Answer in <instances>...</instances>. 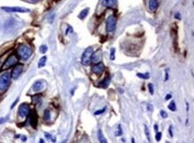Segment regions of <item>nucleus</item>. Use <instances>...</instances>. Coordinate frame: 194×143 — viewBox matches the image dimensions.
Masks as SVG:
<instances>
[{
	"label": "nucleus",
	"mask_w": 194,
	"mask_h": 143,
	"mask_svg": "<svg viewBox=\"0 0 194 143\" xmlns=\"http://www.w3.org/2000/svg\"><path fill=\"white\" fill-rule=\"evenodd\" d=\"M17 55L18 56L23 59V60H27L32 54V50L30 47L26 45H20L17 48Z\"/></svg>",
	"instance_id": "obj_1"
},
{
	"label": "nucleus",
	"mask_w": 194,
	"mask_h": 143,
	"mask_svg": "<svg viewBox=\"0 0 194 143\" xmlns=\"http://www.w3.org/2000/svg\"><path fill=\"white\" fill-rule=\"evenodd\" d=\"M11 82V74L8 72L4 73L0 76V91H5L7 90Z\"/></svg>",
	"instance_id": "obj_2"
},
{
	"label": "nucleus",
	"mask_w": 194,
	"mask_h": 143,
	"mask_svg": "<svg viewBox=\"0 0 194 143\" xmlns=\"http://www.w3.org/2000/svg\"><path fill=\"white\" fill-rule=\"evenodd\" d=\"M92 55H93V48L91 47L86 48L81 55V64L83 65H86V66L90 65V63L91 62Z\"/></svg>",
	"instance_id": "obj_3"
},
{
	"label": "nucleus",
	"mask_w": 194,
	"mask_h": 143,
	"mask_svg": "<svg viewBox=\"0 0 194 143\" xmlns=\"http://www.w3.org/2000/svg\"><path fill=\"white\" fill-rule=\"evenodd\" d=\"M106 27L107 32H114L117 29V18L113 15L109 16L106 21Z\"/></svg>",
	"instance_id": "obj_4"
},
{
	"label": "nucleus",
	"mask_w": 194,
	"mask_h": 143,
	"mask_svg": "<svg viewBox=\"0 0 194 143\" xmlns=\"http://www.w3.org/2000/svg\"><path fill=\"white\" fill-rule=\"evenodd\" d=\"M2 10H4L5 12H7V13H28V12H30L29 9L19 7V6H12V7L3 6Z\"/></svg>",
	"instance_id": "obj_5"
},
{
	"label": "nucleus",
	"mask_w": 194,
	"mask_h": 143,
	"mask_svg": "<svg viewBox=\"0 0 194 143\" xmlns=\"http://www.w3.org/2000/svg\"><path fill=\"white\" fill-rule=\"evenodd\" d=\"M29 113H30V106L29 105L25 104H22L20 106H19V110H18V115L19 116L22 117V118H25L29 116Z\"/></svg>",
	"instance_id": "obj_6"
},
{
	"label": "nucleus",
	"mask_w": 194,
	"mask_h": 143,
	"mask_svg": "<svg viewBox=\"0 0 194 143\" xmlns=\"http://www.w3.org/2000/svg\"><path fill=\"white\" fill-rule=\"evenodd\" d=\"M18 62V58L15 55H11L10 56H8V58L5 60V64H4V67L5 68H10L13 65H15Z\"/></svg>",
	"instance_id": "obj_7"
},
{
	"label": "nucleus",
	"mask_w": 194,
	"mask_h": 143,
	"mask_svg": "<svg viewBox=\"0 0 194 143\" xmlns=\"http://www.w3.org/2000/svg\"><path fill=\"white\" fill-rule=\"evenodd\" d=\"M23 70V65H15V67L13 69V72H12V73H11V77H12L13 80L18 79V77L22 74Z\"/></svg>",
	"instance_id": "obj_8"
},
{
	"label": "nucleus",
	"mask_w": 194,
	"mask_h": 143,
	"mask_svg": "<svg viewBox=\"0 0 194 143\" xmlns=\"http://www.w3.org/2000/svg\"><path fill=\"white\" fill-rule=\"evenodd\" d=\"M29 116H30V122H31V124L33 128H36L37 127V124H38V116H37V114L36 112L33 110V111H30L29 113Z\"/></svg>",
	"instance_id": "obj_9"
},
{
	"label": "nucleus",
	"mask_w": 194,
	"mask_h": 143,
	"mask_svg": "<svg viewBox=\"0 0 194 143\" xmlns=\"http://www.w3.org/2000/svg\"><path fill=\"white\" fill-rule=\"evenodd\" d=\"M104 68L105 67H104L103 63H98V64H96V65H94L92 66L91 70H92V72L94 73H96L98 75H100L104 72Z\"/></svg>",
	"instance_id": "obj_10"
},
{
	"label": "nucleus",
	"mask_w": 194,
	"mask_h": 143,
	"mask_svg": "<svg viewBox=\"0 0 194 143\" xmlns=\"http://www.w3.org/2000/svg\"><path fill=\"white\" fill-rule=\"evenodd\" d=\"M43 88H44V82H43V80H37V81H35L34 84H33V86H32V89H33V91H35V92H39Z\"/></svg>",
	"instance_id": "obj_11"
},
{
	"label": "nucleus",
	"mask_w": 194,
	"mask_h": 143,
	"mask_svg": "<svg viewBox=\"0 0 194 143\" xmlns=\"http://www.w3.org/2000/svg\"><path fill=\"white\" fill-rule=\"evenodd\" d=\"M102 4L106 7H114L117 5V0H103Z\"/></svg>",
	"instance_id": "obj_12"
},
{
	"label": "nucleus",
	"mask_w": 194,
	"mask_h": 143,
	"mask_svg": "<svg viewBox=\"0 0 194 143\" xmlns=\"http://www.w3.org/2000/svg\"><path fill=\"white\" fill-rule=\"evenodd\" d=\"M110 80H111V78H110L109 76H107L106 78L104 79L103 80H102V81L99 84V86L100 88L106 89V88H107V86H108V85H109V83H110Z\"/></svg>",
	"instance_id": "obj_13"
},
{
	"label": "nucleus",
	"mask_w": 194,
	"mask_h": 143,
	"mask_svg": "<svg viewBox=\"0 0 194 143\" xmlns=\"http://www.w3.org/2000/svg\"><path fill=\"white\" fill-rule=\"evenodd\" d=\"M158 6L157 0H149V7L151 11H155Z\"/></svg>",
	"instance_id": "obj_14"
},
{
	"label": "nucleus",
	"mask_w": 194,
	"mask_h": 143,
	"mask_svg": "<svg viewBox=\"0 0 194 143\" xmlns=\"http://www.w3.org/2000/svg\"><path fill=\"white\" fill-rule=\"evenodd\" d=\"M98 137H99V142L100 143H108L106 137L104 136V134L102 133V130H99L98 131Z\"/></svg>",
	"instance_id": "obj_15"
},
{
	"label": "nucleus",
	"mask_w": 194,
	"mask_h": 143,
	"mask_svg": "<svg viewBox=\"0 0 194 143\" xmlns=\"http://www.w3.org/2000/svg\"><path fill=\"white\" fill-rule=\"evenodd\" d=\"M89 11H90V8H85V9H83V10L80 13L79 18H80L81 20L84 19V18L87 16V14H88V13H89Z\"/></svg>",
	"instance_id": "obj_16"
},
{
	"label": "nucleus",
	"mask_w": 194,
	"mask_h": 143,
	"mask_svg": "<svg viewBox=\"0 0 194 143\" xmlns=\"http://www.w3.org/2000/svg\"><path fill=\"white\" fill-rule=\"evenodd\" d=\"M43 118L46 122H49L50 121V118H51V116H50V111L48 109H46L44 111V116H43Z\"/></svg>",
	"instance_id": "obj_17"
},
{
	"label": "nucleus",
	"mask_w": 194,
	"mask_h": 143,
	"mask_svg": "<svg viewBox=\"0 0 194 143\" xmlns=\"http://www.w3.org/2000/svg\"><path fill=\"white\" fill-rule=\"evenodd\" d=\"M46 62H47V56H42L40 59H39V68H41V67H43V66H45V65H46Z\"/></svg>",
	"instance_id": "obj_18"
},
{
	"label": "nucleus",
	"mask_w": 194,
	"mask_h": 143,
	"mask_svg": "<svg viewBox=\"0 0 194 143\" xmlns=\"http://www.w3.org/2000/svg\"><path fill=\"white\" fill-rule=\"evenodd\" d=\"M168 108L171 110V111H172V112L176 111V105H175V102H174V100H172V101H171V103L169 104Z\"/></svg>",
	"instance_id": "obj_19"
},
{
	"label": "nucleus",
	"mask_w": 194,
	"mask_h": 143,
	"mask_svg": "<svg viewBox=\"0 0 194 143\" xmlns=\"http://www.w3.org/2000/svg\"><path fill=\"white\" fill-rule=\"evenodd\" d=\"M137 76H138L139 78L146 80V79L149 78V73H137Z\"/></svg>",
	"instance_id": "obj_20"
},
{
	"label": "nucleus",
	"mask_w": 194,
	"mask_h": 143,
	"mask_svg": "<svg viewBox=\"0 0 194 143\" xmlns=\"http://www.w3.org/2000/svg\"><path fill=\"white\" fill-rule=\"evenodd\" d=\"M48 51V47L46 46V45H42V46H40V48H39V52L42 53V54H44V53H46Z\"/></svg>",
	"instance_id": "obj_21"
},
{
	"label": "nucleus",
	"mask_w": 194,
	"mask_h": 143,
	"mask_svg": "<svg viewBox=\"0 0 194 143\" xmlns=\"http://www.w3.org/2000/svg\"><path fill=\"white\" fill-rule=\"evenodd\" d=\"M115 58H116V49L112 48L111 51H110V59L111 60H115Z\"/></svg>",
	"instance_id": "obj_22"
},
{
	"label": "nucleus",
	"mask_w": 194,
	"mask_h": 143,
	"mask_svg": "<svg viewBox=\"0 0 194 143\" xmlns=\"http://www.w3.org/2000/svg\"><path fill=\"white\" fill-rule=\"evenodd\" d=\"M144 128H145V134H146V137H147L148 141H150V136H149V128H148L146 125L144 126Z\"/></svg>",
	"instance_id": "obj_23"
},
{
	"label": "nucleus",
	"mask_w": 194,
	"mask_h": 143,
	"mask_svg": "<svg viewBox=\"0 0 194 143\" xmlns=\"http://www.w3.org/2000/svg\"><path fill=\"white\" fill-rule=\"evenodd\" d=\"M105 111H106V107H105V108H102L101 110H98V111H96V112L94 113V115H95V116H99V115H101V114L105 113Z\"/></svg>",
	"instance_id": "obj_24"
},
{
	"label": "nucleus",
	"mask_w": 194,
	"mask_h": 143,
	"mask_svg": "<svg viewBox=\"0 0 194 143\" xmlns=\"http://www.w3.org/2000/svg\"><path fill=\"white\" fill-rule=\"evenodd\" d=\"M148 87H149V93H150L151 95H153V94H154V88H153V85H152L151 83H149V84L148 85Z\"/></svg>",
	"instance_id": "obj_25"
},
{
	"label": "nucleus",
	"mask_w": 194,
	"mask_h": 143,
	"mask_svg": "<svg viewBox=\"0 0 194 143\" xmlns=\"http://www.w3.org/2000/svg\"><path fill=\"white\" fill-rule=\"evenodd\" d=\"M161 138H162V133L161 132H157L156 134V141H161Z\"/></svg>",
	"instance_id": "obj_26"
},
{
	"label": "nucleus",
	"mask_w": 194,
	"mask_h": 143,
	"mask_svg": "<svg viewBox=\"0 0 194 143\" xmlns=\"http://www.w3.org/2000/svg\"><path fill=\"white\" fill-rule=\"evenodd\" d=\"M123 134V131H122V129H121V125H118V131L116 132V136L119 137Z\"/></svg>",
	"instance_id": "obj_27"
},
{
	"label": "nucleus",
	"mask_w": 194,
	"mask_h": 143,
	"mask_svg": "<svg viewBox=\"0 0 194 143\" xmlns=\"http://www.w3.org/2000/svg\"><path fill=\"white\" fill-rule=\"evenodd\" d=\"M160 115H161V116L163 117V118H167V116H168V115L167 114V112L164 111V110H161L160 111Z\"/></svg>",
	"instance_id": "obj_28"
},
{
	"label": "nucleus",
	"mask_w": 194,
	"mask_h": 143,
	"mask_svg": "<svg viewBox=\"0 0 194 143\" xmlns=\"http://www.w3.org/2000/svg\"><path fill=\"white\" fill-rule=\"evenodd\" d=\"M45 136H46V138H47L48 140H51V135H50L49 133H48V132H45Z\"/></svg>",
	"instance_id": "obj_29"
},
{
	"label": "nucleus",
	"mask_w": 194,
	"mask_h": 143,
	"mask_svg": "<svg viewBox=\"0 0 194 143\" xmlns=\"http://www.w3.org/2000/svg\"><path fill=\"white\" fill-rule=\"evenodd\" d=\"M18 100H19V98H17L15 99V101H14V102H13V105H11V109H13V107H14V105H15L17 104V102H18Z\"/></svg>",
	"instance_id": "obj_30"
},
{
	"label": "nucleus",
	"mask_w": 194,
	"mask_h": 143,
	"mask_svg": "<svg viewBox=\"0 0 194 143\" xmlns=\"http://www.w3.org/2000/svg\"><path fill=\"white\" fill-rule=\"evenodd\" d=\"M169 78V75H168V71L167 70L166 71V76H165V81H167Z\"/></svg>",
	"instance_id": "obj_31"
},
{
	"label": "nucleus",
	"mask_w": 194,
	"mask_h": 143,
	"mask_svg": "<svg viewBox=\"0 0 194 143\" xmlns=\"http://www.w3.org/2000/svg\"><path fill=\"white\" fill-rule=\"evenodd\" d=\"M171 98H172V95H171V94H167V95L166 96L165 99H166V100H168V99H170Z\"/></svg>",
	"instance_id": "obj_32"
},
{
	"label": "nucleus",
	"mask_w": 194,
	"mask_h": 143,
	"mask_svg": "<svg viewBox=\"0 0 194 143\" xmlns=\"http://www.w3.org/2000/svg\"><path fill=\"white\" fill-rule=\"evenodd\" d=\"M5 121H6V119H5V118H4V117L0 118V123H4Z\"/></svg>",
	"instance_id": "obj_33"
},
{
	"label": "nucleus",
	"mask_w": 194,
	"mask_h": 143,
	"mask_svg": "<svg viewBox=\"0 0 194 143\" xmlns=\"http://www.w3.org/2000/svg\"><path fill=\"white\" fill-rule=\"evenodd\" d=\"M69 31H73V30H72V28H71V27H69V28H67V30H66V32H65V34L67 35Z\"/></svg>",
	"instance_id": "obj_34"
},
{
	"label": "nucleus",
	"mask_w": 194,
	"mask_h": 143,
	"mask_svg": "<svg viewBox=\"0 0 194 143\" xmlns=\"http://www.w3.org/2000/svg\"><path fill=\"white\" fill-rule=\"evenodd\" d=\"M169 133H170V136L173 137V131H172V126L169 127Z\"/></svg>",
	"instance_id": "obj_35"
},
{
	"label": "nucleus",
	"mask_w": 194,
	"mask_h": 143,
	"mask_svg": "<svg viewBox=\"0 0 194 143\" xmlns=\"http://www.w3.org/2000/svg\"><path fill=\"white\" fill-rule=\"evenodd\" d=\"M175 17H176L177 19H180V18H181V16H180V13H176Z\"/></svg>",
	"instance_id": "obj_36"
},
{
	"label": "nucleus",
	"mask_w": 194,
	"mask_h": 143,
	"mask_svg": "<svg viewBox=\"0 0 194 143\" xmlns=\"http://www.w3.org/2000/svg\"><path fill=\"white\" fill-rule=\"evenodd\" d=\"M26 140H27V138H26V137H24V136H23V137H22V141H26Z\"/></svg>",
	"instance_id": "obj_37"
},
{
	"label": "nucleus",
	"mask_w": 194,
	"mask_h": 143,
	"mask_svg": "<svg viewBox=\"0 0 194 143\" xmlns=\"http://www.w3.org/2000/svg\"><path fill=\"white\" fill-rule=\"evenodd\" d=\"M154 128H155L156 130H158V125H157V124H155V125H154Z\"/></svg>",
	"instance_id": "obj_38"
},
{
	"label": "nucleus",
	"mask_w": 194,
	"mask_h": 143,
	"mask_svg": "<svg viewBox=\"0 0 194 143\" xmlns=\"http://www.w3.org/2000/svg\"><path fill=\"white\" fill-rule=\"evenodd\" d=\"M39 143H45V141H44L42 139H40V140H39Z\"/></svg>",
	"instance_id": "obj_39"
},
{
	"label": "nucleus",
	"mask_w": 194,
	"mask_h": 143,
	"mask_svg": "<svg viewBox=\"0 0 194 143\" xmlns=\"http://www.w3.org/2000/svg\"><path fill=\"white\" fill-rule=\"evenodd\" d=\"M131 143H135V140H134V138H131Z\"/></svg>",
	"instance_id": "obj_40"
},
{
	"label": "nucleus",
	"mask_w": 194,
	"mask_h": 143,
	"mask_svg": "<svg viewBox=\"0 0 194 143\" xmlns=\"http://www.w3.org/2000/svg\"><path fill=\"white\" fill-rule=\"evenodd\" d=\"M148 109H149V111L151 110V105H149V107H148Z\"/></svg>",
	"instance_id": "obj_41"
},
{
	"label": "nucleus",
	"mask_w": 194,
	"mask_h": 143,
	"mask_svg": "<svg viewBox=\"0 0 194 143\" xmlns=\"http://www.w3.org/2000/svg\"><path fill=\"white\" fill-rule=\"evenodd\" d=\"M31 2H39V1H40V0H31Z\"/></svg>",
	"instance_id": "obj_42"
},
{
	"label": "nucleus",
	"mask_w": 194,
	"mask_h": 143,
	"mask_svg": "<svg viewBox=\"0 0 194 143\" xmlns=\"http://www.w3.org/2000/svg\"><path fill=\"white\" fill-rule=\"evenodd\" d=\"M15 138H20V135H19V134H18V135H16V136H15Z\"/></svg>",
	"instance_id": "obj_43"
},
{
	"label": "nucleus",
	"mask_w": 194,
	"mask_h": 143,
	"mask_svg": "<svg viewBox=\"0 0 194 143\" xmlns=\"http://www.w3.org/2000/svg\"><path fill=\"white\" fill-rule=\"evenodd\" d=\"M1 65H2V62H1V59H0V67H1Z\"/></svg>",
	"instance_id": "obj_44"
},
{
	"label": "nucleus",
	"mask_w": 194,
	"mask_h": 143,
	"mask_svg": "<svg viewBox=\"0 0 194 143\" xmlns=\"http://www.w3.org/2000/svg\"><path fill=\"white\" fill-rule=\"evenodd\" d=\"M65 142H66V141H63L62 143H65Z\"/></svg>",
	"instance_id": "obj_45"
}]
</instances>
